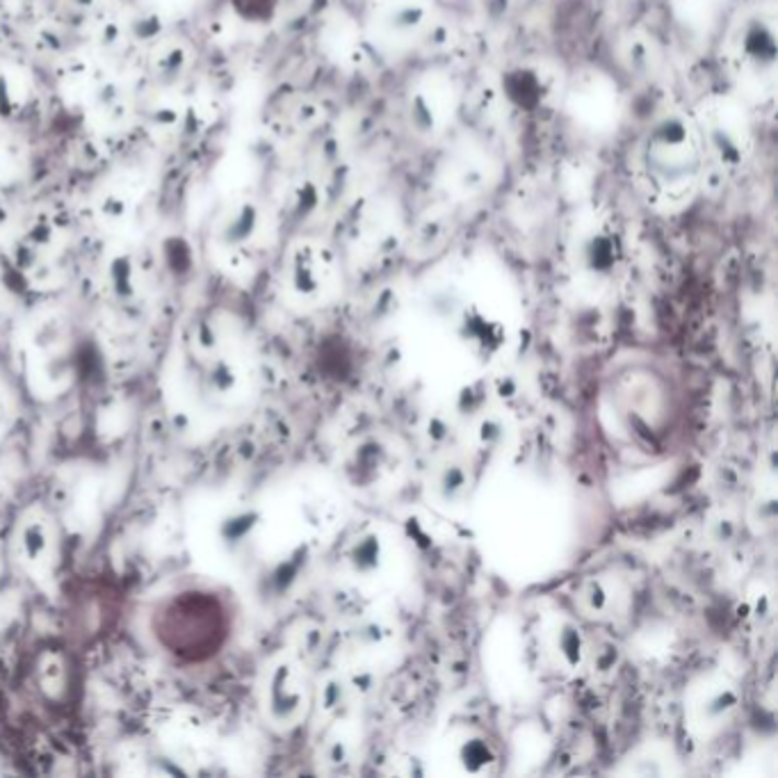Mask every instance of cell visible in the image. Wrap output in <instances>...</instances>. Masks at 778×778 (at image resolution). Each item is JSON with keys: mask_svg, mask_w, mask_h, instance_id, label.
Instances as JSON below:
<instances>
[{"mask_svg": "<svg viewBox=\"0 0 778 778\" xmlns=\"http://www.w3.org/2000/svg\"><path fill=\"white\" fill-rule=\"evenodd\" d=\"M233 336L212 317L187 329L165 363L167 402L185 422H201L233 414L247 393L245 352L231 345Z\"/></svg>", "mask_w": 778, "mask_h": 778, "instance_id": "obj_1", "label": "cell"}, {"mask_svg": "<svg viewBox=\"0 0 778 778\" xmlns=\"http://www.w3.org/2000/svg\"><path fill=\"white\" fill-rule=\"evenodd\" d=\"M149 630L165 655L206 660L224 643L227 607L210 587L176 589L151 607Z\"/></svg>", "mask_w": 778, "mask_h": 778, "instance_id": "obj_2", "label": "cell"}, {"mask_svg": "<svg viewBox=\"0 0 778 778\" xmlns=\"http://www.w3.org/2000/svg\"><path fill=\"white\" fill-rule=\"evenodd\" d=\"M701 147L692 124L666 119L649 136L643 151V172L649 187L662 204L681 201L696 185Z\"/></svg>", "mask_w": 778, "mask_h": 778, "instance_id": "obj_3", "label": "cell"}, {"mask_svg": "<svg viewBox=\"0 0 778 778\" xmlns=\"http://www.w3.org/2000/svg\"><path fill=\"white\" fill-rule=\"evenodd\" d=\"M14 557L33 580H46L56 567V532L42 509L25 512L12 534Z\"/></svg>", "mask_w": 778, "mask_h": 778, "instance_id": "obj_4", "label": "cell"}, {"mask_svg": "<svg viewBox=\"0 0 778 778\" xmlns=\"http://www.w3.org/2000/svg\"><path fill=\"white\" fill-rule=\"evenodd\" d=\"M740 78L744 76V83H758L760 88L774 83V62H776V44H774V25L771 21L765 23L763 16L746 19L744 28H740L735 56Z\"/></svg>", "mask_w": 778, "mask_h": 778, "instance_id": "obj_5", "label": "cell"}]
</instances>
